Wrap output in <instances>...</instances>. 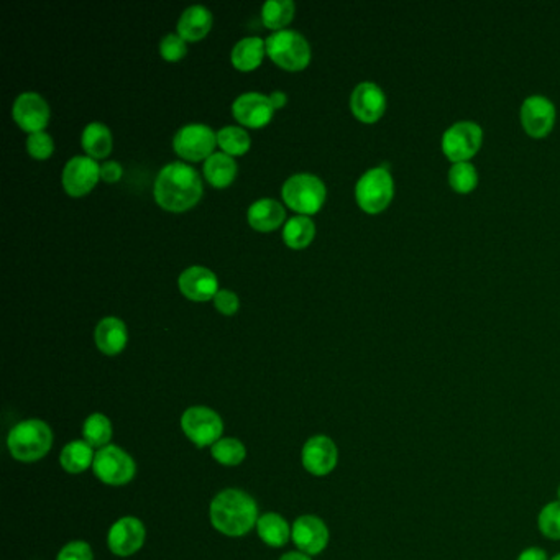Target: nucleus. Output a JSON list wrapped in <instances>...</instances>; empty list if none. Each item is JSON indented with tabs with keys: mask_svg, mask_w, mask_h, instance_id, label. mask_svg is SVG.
Segmentation results:
<instances>
[{
	"mask_svg": "<svg viewBox=\"0 0 560 560\" xmlns=\"http://www.w3.org/2000/svg\"><path fill=\"white\" fill-rule=\"evenodd\" d=\"M203 196V181L197 171L184 163L166 164L155 181V199L166 211L183 213Z\"/></svg>",
	"mask_w": 560,
	"mask_h": 560,
	"instance_id": "obj_1",
	"label": "nucleus"
},
{
	"mask_svg": "<svg viewBox=\"0 0 560 560\" xmlns=\"http://www.w3.org/2000/svg\"><path fill=\"white\" fill-rule=\"evenodd\" d=\"M211 522L225 536L241 538L258 522V506L241 490H223L211 503Z\"/></svg>",
	"mask_w": 560,
	"mask_h": 560,
	"instance_id": "obj_2",
	"label": "nucleus"
},
{
	"mask_svg": "<svg viewBox=\"0 0 560 560\" xmlns=\"http://www.w3.org/2000/svg\"><path fill=\"white\" fill-rule=\"evenodd\" d=\"M10 454L20 462H37L48 454L53 445V431L39 419L22 421L10 431L7 439Z\"/></svg>",
	"mask_w": 560,
	"mask_h": 560,
	"instance_id": "obj_3",
	"label": "nucleus"
},
{
	"mask_svg": "<svg viewBox=\"0 0 560 560\" xmlns=\"http://www.w3.org/2000/svg\"><path fill=\"white\" fill-rule=\"evenodd\" d=\"M265 47L270 58L283 69L300 71L310 65V43L294 30H280L273 33L267 39Z\"/></svg>",
	"mask_w": 560,
	"mask_h": 560,
	"instance_id": "obj_4",
	"label": "nucleus"
},
{
	"mask_svg": "<svg viewBox=\"0 0 560 560\" xmlns=\"http://www.w3.org/2000/svg\"><path fill=\"white\" fill-rule=\"evenodd\" d=\"M283 199L296 213L316 214L326 201V186L314 174H294L283 184Z\"/></svg>",
	"mask_w": 560,
	"mask_h": 560,
	"instance_id": "obj_5",
	"label": "nucleus"
},
{
	"mask_svg": "<svg viewBox=\"0 0 560 560\" xmlns=\"http://www.w3.org/2000/svg\"><path fill=\"white\" fill-rule=\"evenodd\" d=\"M393 193L395 183L387 166H377L365 171L355 188L358 206L370 214L383 211L391 201Z\"/></svg>",
	"mask_w": 560,
	"mask_h": 560,
	"instance_id": "obj_6",
	"label": "nucleus"
},
{
	"mask_svg": "<svg viewBox=\"0 0 560 560\" xmlns=\"http://www.w3.org/2000/svg\"><path fill=\"white\" fill-rule=\"evenodd\" d=\"M181 429L194 445L207 447L221 441L223 421L211 407L193 406L181 416Z\"/></svg>",
	"mask_w": 560,
	"mask_h": 560,
	"instance_id": "obj_7",
	"label": "nucleus"
},
{
	"mask_svg": "<svg viewBox=\"0 0 560 560\" xmlns=\"http://www.w3.org/2000/svg\"><path fill=\"white\" fill-rule=\"evenodd\" d=\"M94 474L102 483L120 486L132 482L136 474L134 459L117 445H106L94 459Z\"/></svg>",
	"mask_w": 560,
	"mask_h": 560,
	"instance_id": "obj_8",
	"label": "nucleus"
},
{
	"mask_svg": "<svg viewBox=\"0 0 560 560\" xmlns=\"http://www.w3.org/2000/svg\"><path fill=\"white\" fill-rule=\"evenodd\" d=\"M483 130L474 120H459L442 136V150L452 162H467L482 145Z\"/></svg>",
	"mask_w": 560,
	"mask_h": 560,
	"instance_id": "obj_9",
	"label": "nucleus"
},
{
	"mask_svg": "<svg viewBox=\"0 0 560 560\" xmlns=\"http://www.w3.org/2000/svg\"><path fill=\"white\" fill-rule=\"evenodd\" d=\"M217 144V136L211 127L191 124L183 127L174 136L173 146L176 153L189 162L207 160Z\"/></svg>",
	"mask_w": 560,
	"mask_h": 560,
	"instance_id": "obj_10",
	"label": "nucleus"
},
{
	"mask_svg": "<svg viewBox=\"0 0 560 560\" xmlns=\"http://www.w3.org/2000/svg\"><path fill=\"white\" fill-rule=\"evenodd\" d=\"M145 524L134 516H126L110 528L107 544L112 554L118 557H128L142 549L145 544Z\"/></svg>",
	"mask_w": 560,
	"mask_h": 560,
	"instance_id": "obj_11",
	"label": "nucleus"
},
{
	"mask_svg": "<svg viewBox=\"0 0 560 560\" xmlns=\"http://www.w3.org/2000/svg\"><path fill=\"white\" fill-rule=\"evenodd\" d=\"M101 178V166L91 156H74L63 170V188L79 197L89 193Z\"/></svg>",
	"mask_w": 560,
	"mask_h": 560,
	"instance_id": "obj_12",
	"label": "nucleus"
},
{
	"mask_svg": "<svg viewBox=\"0 0 560 560\" xmlns=\"http://www.w3.org/2000/svg\"><path fill=\"white\" fill-rule=\"evenodd\" d=\"M337 445L328 435H314L302 447V465L316 477L328 475L337 467Z\"/></svg>",
	"mask_w": 560,
	"mask_h": 560,
	"instance_id": "obj_13",
	"label": "nucleus"
},
{
	"mask_svg": "<svg viewBox=\"0 0 560 560\" xmlns=\"http://www.w3.org/2000/svg\"><path fill=\"white\" fill-rule=\"evenodd\" d=\"M12 114L15 122L30 134L43 132L48 126L49 107L47 101L37 92H23L17 97Z\"/></svg>",
	"mask_w": 560,
	"mask_h": 560,
	"instance_id": "obj_14",
	"label": "nucleus"
},
{
	"mask_svg": "<svg viewBox=\"0 0 560 560\" xmlns=\"http://www.w3.org/2000/svg\"><path fill=\"white\" fill-rule=\"evenodd\" d=\"M521 122L529 136H546L556 122V106L542 94L526 97L521 106Z\"/></svg>",
	"mask_w": 560,
	"mask_h": 560,
	"instance_id": "obj_15",
	"label": "nucleus"
},
{
	"mask_svg": "<svg viewBox=\"0 0 560 560\" xmlns=\"http://www.w3.org/2000/svg\"><path fill=\"white\" fill-rule=\"evenodd\" d=\"M293 541L301 552L308 556L320 554L328 547V534L326 522L318 516H301L293 524Z\"/></svg>",
	"mask_w": 560,
	"mask_h": 560,
	"instance_id": "obj_16",
	"label": "nucleus"
},
{
	"mask_svg": "<svg viewBox=\"0 0 560 560\" xmlns=\"http://www.w3.org/2000/svg\"><path fill=\"white\" fill-rule=\"evenodd\" d=\"M350 107H352V112L360 120L375 122L385 112L387 96L378 84L372 81H365L354 89L350 96Z\"/></svg>",
	"mask_w": 560,
	"mask_h": 560,
	"instance_id": "obj_17",
	"label": "nucleus"
},
{
	"mask_svg": "<svg viewBox=\"0 0 560 560\" xmlns=\"http://www.w3.org/2000/svg\"><path fill=\"white\" fill-rule=\"evenodd\" d=\"M275 107L271 104L270 97L263 96L258 92H245L233 101V117L243 126H267L273 117Z\"/></svg>",
	"mask_w": 560,
	"mask_h": 560,
	"instance_id": "obj_18",
	"label": "nucleus"
},
{
	"mask_svg": "<svg viewBox=\"0 0 560 560\" xmlns=\"http://www.w3.org/2000/svg\"><path fill=\"white\" fill-rule=\"evenodd\" d=\"M179 290L193 301H209L219 293V281L206 267H191L179 275Z\"/></svg>",
	"mask_w": 560,
	"mask_h": 560,
	"instance_id": "obj_19",
	"label": "nucleus"
},
{
	"mask_svg": "<svg viewBox=\"0 0 560 560\" xmlns=\"http://www.w3.org/2000/svg\"><path fill=\"white\" fill-rule=\"evenodd\" d=\"M128 332L126 324L118 318H106L97 324L96 344L106 355H117L127 346Z\"/></svg>",
	"mask_w": 560,
	"mask_h": 560,
	"instance_id": "obj_20",
	"label": "nucleus"
},
{
	"mask_svg": "<svg viewBox=\"0 0 560 560\" xmlns=\"http://www.w3.org/2000/svg\"><path fill=\"white\" fill-rule=\"evenodd\" d=\"M213 27V13L203 5H191L184 10L178 22L179 37L188 41L203 39Z\"/></svg>",
	"mask_w": 560,
	"mask_h": 560,
	"instance_id": "obj_21",
	"label": "nucleus"
},
{
	"mask_svg": "<svg viewBox=\"0 0 560 560\" xmlns=\"http://www.w3.org/2000/svg\"><path fill=\"white\" fill-rule=\"evenodd\" d=\"M247 217H249V223L253 229L261 231V232H270V231H275L280 227L284 217H286V213L278 201L260 199V201L251 204Z\"/></svg>",
	"mask_w": 560,
	"mask_h": 560,
	"instance_id": "obj_22",
	"label": "nucleus"
},
{
	"mask_svg": "<svg viewBox=\"0 0 560 560\" xmlns=\"http://www.w3.org/2000/svg\"><path fill=\"white\" fill-rule=\"evenodd\" d=\"M257 529L261 541L268 544L270 547H283L290 541L293 529L286 520L276 512H267L258 518Z\"/></svg>",
	"mask_w": 560,
	"mask_h": 560,
	"instance_id": "obj_23",
	"label": "nucleus"
},
{
	"mask_svg": "<svg viewBox=\"0 0 560 560\" xmlns=\"http://www.w3.org/2000/svg\"><path fill=\"white\" fill-rule=\"evenodd\" d=\"M96 454L92 452V447L86 441H73L59 455L61 467L69 474H83L91 465H94Z\"/></svg>",
	"mask_w": 560,
	"mask_h": 560,
	"instance_id": "obj_24",
	"label": "nucleus"
},
{
	"mask_svg": "<svg viewBox=\"0 0 560 560\" xmlns=\"http://www.w3.org/2000/svg\"><path fill=\"white\" fill-rule=\"evenodd\" d=\"M204 174L215 188H227L237 176V163L227 153H213L204 163Z\"/></svg>",
	"mask_w": 560,
	"mask_h": 560,
	"instance_id": "obj_25",
	"label": "nucleus"
},
{
	"mask_svg": "<svg viewBox=\"0 0 560 560\" xmlns=\"http://www.w3.org/2000/svg\"><path fill=\"white\" fill-rule=\"evenodd\" d=\"M267 47L258 37L241 39L232 49L233 66L241 71H251L260 66Z\"/></svg>",
	"mask_w": 560,
	"mask_h": 560,
	"instance_id": "obj_26",
	"label": "nucleus"
},
{
	"mask_svg": "<svg viewBox=\"0 0 560 560\" xmlns=\"http://www.w3.org/2000/svg\"><path fill=\"white\" fill-rule=\"evenodd\" d=\"M83 146L91 158H106L112 150V134L109 127L92 122L83 132Z\"/></svg>",
	"mask_w": 560,
	"mask_h": 560,
	"instance_id": "obj_27",
	"label": "nucleus"
},
{
	"mask_svg": "<svg viewBox=\"0 0 560 560\" xmlns=\"http://www.w3.org/2000/svg\"><path fill=\"white\" fill-rule=\"evenodd\" d=\"M316 235V225L308 215H296L283 229V239L291 249L308 247Z\"/></svg>",
	"mask_w": 560,
	"mask_h": 560,
	"instance_id": "obj_28",
	"label": "nucleus"
},
{
	"mask_svg": "<svg viewBox=\"0 0 560 560\" xmlns=\"http://www.w3.org/2000/svg\"><path fill=\"white\" fill-rule=\"evenodd\" d=\"M83 435L87 444L92 449H104L109 441L112 439V424L109 421V417L101 413H94L89 416L83 427Z\"/></svg>",
	"mask_w": 560,
	"mask_h": 560,
	"instance_id": "obj_29",
	"label": "nucleus"
},
{
	"mask_svg": "<svg viewBox=\"0 0 560 560\" xmlns=\"http://www.w3.org/2000/svg\"><path fill=\"white\" fill-rule=\"evenodd\" d=\"M294 17V4L291 0H268L261 7V19L268 29L286 27Z\"/></svg>",
	"mask_w": 560,
	"mask_h": 560,
	"instance_id": "obj_30",
	"label": "nucleus"
},
{
	"mask_svg": "<svg viewBox=\"0 0 560 560\" xmlns=\"http://www.w3.org/2000/svg\"><path fill=\"white\" fill-rule=\"evenodd\" d=\"M217 144L227 155H243L250 148V136L241 127H223L217 132Z\"/></svg>",
	"mask_w": 560,
	"mask_h": 560,
	"instance_id": "obj_31",
	"label": "nucleus"
},
{
	"mask_svg": "<svg viewBox=\"0 0 560 560\" xmlns=\"http://www.w3.org/2000/svg\"><path fill=\"white\" fill-rule=\"evenodd\" d=\"M211 452L219 464L227 465V467L241 464L247 455L245 445L241 444L239 439H232V437H225L217 441L213 445Z\"/></svg>",
	"mask_w": 560,
	"mask_h": 560,
	"instance_id": "obj_32",
	"label": "nucleus"
},
{
	"mask_svg": "<svg viewBox=\"0 0 560 560\" xmlns=\"http://www.w3.org/2000/svg\"><path fill=\"white\" fill-rule=\"evenodd\" d=\"M449 181L455 191L468 193L478 183L477 168L470 162H457L449 170Z\"/></svg>",
	"mask_w": 560,
	"mask_h": 560,
	"instance_id": "obj_33",
	"label": "nucleus"
},
{
	"mask_svg": "<svg viewBox=\"0 0 560 560\" xmlns=\"http://www.w3.org/2000/svg\"><path fill=\"white\" fill-rule=\"evenodd\" d=\"M538 528L544 538L560 541V502H552L542 508L538 516Z\"/></svg>",
	"mask_w": 560,
	"mask_h": 560,
	"instance_id": "obj_34",
	"label": "nucleus"
},
{
	"mask_svg": "<svg viewBox=\"0 0 560 560\" xmlns=\"http://www.w3.org/2000/svg\"><path fill=\"white\" fill-rule=\"evenodd\" d=\"M27 150L33 158L47 160L53 153L55 144H53V138L48 134L35 132V134H30L29 138H27Z\"/></svg>",
	"mask_w": 560,
	"mask_h": 560,
	"instance_id": "obj_35",
	"label": "nucleus"
},
{
	"mask_svg": "<svg viewBox=\"0 0 560 560\" xmlns=\"http://www.w3.org/2000/svg\"><path fill=\"white\" fill-rule=\"evenodd\" d=\"M160 53L168 61H178L186 55V39L179 35L170 33L160 43Z\"/></svg>",
	"mask_w": 560,
	"mask_h": 560,
	"instance_id": "obj_36",
	"label": "nucleus"
},
{
	"mask_svg": "<svg viewBox=\"0 0 560 560\" xmlns=\"http://www.w3.org/2000/svg\"><path fill=\"white\" fill-rule=\"evenodd\" d=\"M57 560H94V554L87 542L74 541L61 549Z\"/></svg>",
	"mask_w": 560,
	"mask_h": 560,
	"instance_id": "obj_37",
	"label": "nucleus"
},
{
	"mask_svg": "<svg viewBox=\"0 0 560 560\" xmlns=\"http://www.w3.org/2000/svg\"><path fill=\"white\" fill-rule=\"evenodd\" d=\"M214 304L225 316H232L241 308L239 296L231 290H219V293L214 296Z\"/></svg>",
	"mask_w": 560,
	"mask_h": 560,
	"instance_id": "obj_38",
	"label": "nucleus"
},
{
	"mask_svg": "<svg viewBox=\"0 0 560 560\" xmlns=\"http://www.w3.org/2000/svg\"><path fill=\"white\" fill-rule=\"evenodd\" d=\"M122 166L117 163V162H106V163L101 166V178L106 181V183H116L120 178H122Z\"/></svg>",
	"mask_w": 560,
	"mask_h": 560,
	"instance_id": "obj_39",
	"label": "nucleus"
},
{
	"mask_svg": "<svg viewBox=\"0 0 560 560\" xmlns=\"http://www.w3.org/2000/svg\"><path fill=\"white\" fill-rule=\"evenodd\" d=\"M516 560H551L547 552L539 547H529V549H524V551L518 556Z\"/></svg>",
	"mask_w": 560,
	"mask_h": 560,
	"instance_id": "obj_40",
	"label": "nucleus"
},
{
	"mask_svg": "<svg viewBox=\"0 0 560 560\" xmlns=\"http://www.w3.org/2000/svg\"><path fill=\"white\" fill-rule=\"evenodd\" d=\"M271 104L275 109H281V107L286 104V101H288V97L284 92H281V91H275L273 94L270 96Z\"/></svg>",
	"mask_w": 560,
	"mask_h": 560,
	"instance_id": "obj_41",
	"label": "nucleus"
},
{
	"mask_svg": "<svg viewBox=\"0 0 560 560\" xmlns=\"http://www.w3.org/2000/svg\"><path fill=\"white\" fill-rule=\"evenodd\" d=\"M280 560H311V557L304 552H288Z\"/></svg>",
	"mask_w": 560,
	"mask_h": 560,
	"instance_id": "obj_42",
	"label": "nucleus"
},
{
	"mask_svg": "<svg viewBox=\"0 0 560 560\" xmlns=\"http://www.w3.org/2000/svg\"><path fill=\"white\" fill-rule=\"evenodd\" d=\"M557 502H560V485L559 488H557Z\"/></svg>",
	"mask_w": 560,
	"mask_h": 560,
	"instance_id": "obj_43",
	"label": "nucleus"
},
{
	"mask_svg": "<svg viewBox=\"0 0 560 560\" xmlns=\"http://www.w3.org/2000/svg\"><path fill=\"white\" fill-rule=\"evenodd\" d=\"M551 560H560V554H557V556H554Z\"/></svg>",
	"mask_w": 560,
	"mask_h": 560,
	"instance_id": "obj_44",
	"label": "nucleus"
}]
</instances>
